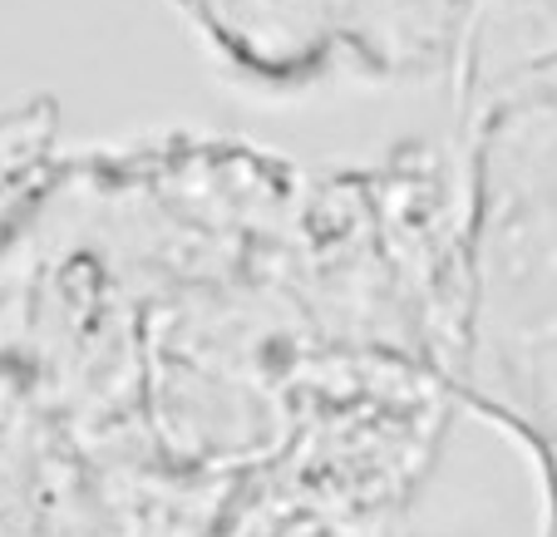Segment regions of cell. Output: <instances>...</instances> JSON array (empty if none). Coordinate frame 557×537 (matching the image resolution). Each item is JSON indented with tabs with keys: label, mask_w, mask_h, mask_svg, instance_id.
I'll list each match as a JSON object with an SVG mask.
<instances>
[{
	"label": "cell",
	"mask_w": 557,
	"mask_h": 537,
	"mask_svg": "<svg viewBox=\"0 0 557 537\" xmlns=\"http://www.w3.org/2000/svg\"><path fill=\"white\" fill-rule=\"evenodd\" d=\"M222 64L267 89L454 79L494 0H173Z\"/></svg>",
	"instance_id": "obj_2"
},
{
	"label": "cell",
	"mask_w": 557,
	"mask_h": 537,
	"mask_svg": "<svg viewBox=\"0 0 557 537\" xmlns=\"http://www.w3.org/2000/svg\"><path fill=\"white\" fill-rule=\"evenodd\" d=\"M454 85L463 375L557 464V0H494Z\"/></svg>",
	"instance_id": "obj_1"
}]
</instances>
